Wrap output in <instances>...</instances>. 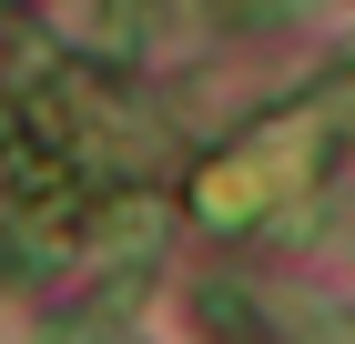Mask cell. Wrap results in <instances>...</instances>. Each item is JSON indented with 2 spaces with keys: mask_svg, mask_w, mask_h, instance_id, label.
Returning a JSON list of instances; mask_svg holds the SVG:
<instances>
[{
  "mask_svg": "<svg viewBox=\"0 0 355 344\" xmlns=\"http://www.w3.org/2000/svg\"><path fill=\"white\" fill-rule=\"evenodd\" d=\"M335 132H345V122H335V111H325V91H315L304 111H284V122H264L254 142H234L223 162H203V183H193V212H203V223H223V233L264 223V212L284 203V192H295L315 162H325V142H335Z\"/></svg>",
  "mask_w": 355,
  "mask_h": 344,
  "instance_id": "obj_1",
  "label": "cell"
},
{
  "mask_svg": "<svg viewBox=\"0 0 355 344\" xmlns=\"http://www.w3.org/2000/svg\"><path fill=\"white\" fill-rule=\"evenodd\" d=\"M71 10L92 21V41H102V51H122V41H142V0H71Z\"/></svg>",
  "mask_w": 355,
  "mask_h": 344,
  "instance_id": "obj_2",
  "label": "cell"
},
{
  "mask_svg": "<svg viewBox=\"0 0 355 344\" xmlns=\"http://www.w3.org/2000/svg\"><path fill=\"white\" fill-rule=\"evenodd\" d=\"M304 344H355V314H345V304H325V314H304Z\"/></svg>",
  "mask_w": 355,
  "mask_h": 344,
  "instance_id": "obj_3",
  "label": "cell"
}]
</instances>
